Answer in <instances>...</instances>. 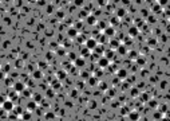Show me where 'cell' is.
Instances as JSON below:
<instances>
[{"label":"cell","instance_id":"obj_21","mask_svg":"<svg viewBox=\"0 0 170 121\" xmlns=\"http://www.w3.org/2000/svg\"><path fill=\"white\" fill-rule=\"evenodd\" d=\"M117 15H118V18H123V16L126 15V9L125 8H118L117 9Z\"/></svg>","mask_w":170,"mask_h":121},{"label":"cell","instance_id":"obj_32","mask_svg":"<svg viewBox=\"0 0 170 121\" xmlns=\"http://www.w3.org/2000/svg\"><path fill=\"white\" fill-rule=\"evenodd\" d=\"M158 4H159V5H162V7H168L169 0H158Z\"/></svg>","mask_w":170,"mask_h":121},{"label":"cell","instance_id":"obj_15","mask_svg":"<svg viewBox=\"0 0 170 121\" xmlns=\"http://www.w3.org/2000/svg\"><path fill=\"white\" fill-rule=\"evenodd\" d=\"M158 108V110H159V113H162V114H168V110H169V106L166 105V104H161V105H158L157 106Z\"/></svg>","mask_w":170,"mask_h":121},{"label":"cell","instance_id":"obj_28","mask_svg":"<svg viewBox=\"0 0 170 121\" xmlns=\"http://www.w3.org/2000/svg\"><path fill=\"white\" fill-rule=\"evenodd\" d=\"M46 120L47 121H55V114L54 113H47L46 114Z\"/></svg>","mask_w":170,"mask_h":121},{"label":"cell","instance_id":"obj_26","mask_svg":"<svg viewBox=\"0 0 170 121\" xmlns=\"http://www.w3.org/2000/svg\"><path fill=\"white\" fill-rule=\"evenodd\" d=\"M137 63H138L139 66H143V65L146 63V59H145V57H138V58H137Z\"/></svg>","mask_w":170,"mask_h":121},{"label":"cell","instance_id":"obj_36","mask_svg":"<svg viewBox=\"0 0 170 121\" xmlns=\"http://www.w3.org/2000/svg\"><path fill=\"white\" fill-rule=\"evenodd\" d=\"M162 116H163L162 113L157 112V113H154V120H161V119H162Z\"/></svg>","mask_w":170,"mask_h":121},{"label":"cell","instance_id":"obj_27","mask_svg":"<svg viewBox=\"0 0 170 121\" xmlns=\"http://www.w3.org/2000/svg\"><path fill=\"white\" fill-rule=\"evenodd\" d=\"M90 53H91V51L89 50V48H86V47H84L83 50H82V58H86V57H89V55H90Z\"/></svg>","mask_w":170,"mask_h":121},{"label":"cell","instance_id":"obj_29","mask_svg":"<svg viewBox=\"0 0 170 121\" xmlns=\"http://www.w3.org/2000/svg\"><path fill=\"white\" fill-rule=\"evenodd\" d=\"M32 98H34V101L36 104H39L42 101V94H34V96H32Z\"/></svg>","mask_w":170,"mask_h":121},{"label":"cell","instance_id":"obj_1","mask_svg":"<svg viewBox=\"0 0 170 121\" xmlns=\"http://www.w3.org/2000/svg\"><path fill=\"white\" fill-rule=\"evenodd\" d=\"M1 108H3V110H5L7 113H9V112L14 110L15 104H14V101H11V100H5L4 102L1 104Z\"/></svg>","mask_w":170,"mask_h":121},{"label":"cell","instance_id":"obj_2","mask_svg":"<svg viewBox=\"0 0 170 121\" xmlns=\"http://www.w3.org/2000/svg\"><path fill=\"white\" fill-rule=\"evenodd\" d=\"M97 44H98V42H97L95 38H89V39H86V42H84V47L89 48L90 51H93L94 48L97 47Z\"/></svg>","mask_w":170,"mask_h":121},{"label":"cell","instance_id":"obj_16","mask_svg":"<svg viewBox=\"0 0 170 121\" xmlns=\"http://www.w3.org/2000/svg\"><path fill=\"white\" fill-rule=\"evenodd\" d=\"M139 93H141V90L138 89V87H135V86H133V87H130V96L131 97H138L139 96Z\"/></svg>","mask_w":170,"mask_h":121},{"label":"cell","instance_id":"obj_8","mask_svg":"<svg viewBox=\"0 0 170 121\" xmlns=\"http://www.w3.org/2000/svg\"><path fill=\"white\" fill-rule=\"evenodd\" d=\"M117 71H118V73H117V77H118L119 80H126L127 76H129L126 69H121V70H117Z\"/></svg>","mask_w":170,"mask_h":121},{"label":"cell","instance_id":"obj_25","mask_svg":"<svg viewBox=\"0 0 170 121\" xmlns=\"http://www.w3.org/2000/svg\"><path fill=\"white\" fill-rule=\"evenodd\" d=\"M95 26H98V28H100V30H104L107 27V23L106 22H97Z\"/></svg>","mask_w":170,"mask_h":121},{"label":"cell","instance_id":"obj_40","mask_svg":"<svg viewBox=\"0 0 170 121\" xmlns=\"http://www.w3.org/2000/svg\"><path fill=\"white\" fill-rule=\"evenodd\" d=\"M161 121H169V117H168V116H165V117L162 116V119H161Z\"/></svg>","mask_w":170,"mask_h":121},{"label":"cell","instance_id":"obj_30","mask_svg":"<svg viewBox=\"0 0 170 121\" xmlns=\"http://www.w3.org/2000/svg\"><path fill=\"white\" fill-rule=\"evenodd\" d=\"M51 87H52V89H59V87H60V83H59V81H52V83H51Z\"/></svg>","mask_w":170,"mask_h":121},{"label":"cell","instance_id":"obj_20","mask_svg":"<svg viewBox=\"0 0 170 121\" xmlns=\"http://www.w3.org/2000/svg\"><path fill=\"white\" fill-rule=\"evenodd\" d=\"M103 76V73H102V69H95V71H94V77H95L97 78V80H98V78H100V77H102Z\"/></svg>","mask_w":170,"mask_h":121},{"label":"cell","instance_id":"obj_35","mask_svg":"<svg viewBox=\"0 0 170 121\" xmlns=\"http://www.w3.org/2000/svg\"><path fill=\"white\" fill-rule=\"evenodd\" d=\"M22 94L24 97H31V93H30V90H28V89H24V90L22 91Z\"/></svg>","mask_w":170,"mask_h":121},{"label":"cell","instance_id":"obj_34","mask_svg":"<svg viewBox=\"0 0 170 121\" xmlns=\"http://www.w3.org/2000/svg\"><path fill=\"white\" fill-rule=\"evenodd\" d=\"M147 44H149V46H155V44H157V40H155L154 38H150L149 40H147Z\"/></svg>","mask_w":170,"mask_h":121},{"label":"cell","instance_id":"obj_17","mask_svg":"<svg viewBox=\"0 0 170 121\" xmlns=\"http://www.w3.org/2000/svg\"><path fill=\"white\" fill-rule=\"evenodd\" d=\"M20 119H23L24 121H30L32 119V112H30V110H27V112H24V113H22V117Z\"/></svg>","mask_w":170,"mask_h":121},{"label":"cell","instance_id":"obj_24","mask_svg":"<svg viewBox=\"0 0 170 121\" xmlns=\"http://www.w3.org/2000/svg\"><path fill=\"white\" fill-rule=\"evenodd\" d=\"M32 77L36 78V80H39V78L43 77V73H42L40 70H36V71H34V73H32Z\"/></svg>","mask_w":170,"mask_h":121},{"label":"cell","instance_id":"obj_42","mask_svg":"<svg viewBox=\"0 0 170 121\" xmlns=\"http://www.w3.org/2000/svg\"><path fill=\"white\" fill-rule=\"evenodd\" d=\"M4 101H5V100H4V98H3V97H1V96H0V105H1V104H3V102H4Z\"/></svg>","mask_w":170,"mask_h":121},{"label":"cell","instance_id":"obj_6","mask_svg":"<svg viewBox=\"0 0 170 121\" xmlns=\"http://www.w3.org/2000/svg\"><path fill=\"white\" fill-rule=\"evenodd\" d=\"M24 89H25V83L22 82V81H18V82L14 83V90L16 91V93H22Z\"/></svg>","mask_w":170,"mask_h":121},{"label":"cell","instance_id":"obj_31","mask_svg":"<svg viewBox=\"0 0 170 121\" xmlns=\"http://www.w3.org/2000/svg\"><path fill=\"white\" fill-rule=\"evenodd\" d=\"M147 104H149V106H150V108H151V106H153V108H157V106H158V104H157V101H155V100H149V101H147Z\"/></svg>","mask_w":170,"mask_h":121},{"label":"cell","instance_id":"obj_39","mask_svg":"<svg viewBox=\"0 0 170 121\" xmlns=\"http://www.w3.org/2000/svg\"><path fill=\"white\" fill-rule=\"evenodd\" d=\"M74 1H75V4H76V5H82V4H83V0H74Z\"/></svg>","mask_w":170,"mask_h":121},{"label":"cell","instance_id":"obj_38","mask_svg":"<svg viewBox=\"0 0 170 121\" xmlns=\"http://www.w3.org/2000/svg\"><path fill=\"white\" fill-rule=\"evenodd\" d=\"M67 76V73H63V70H60L59 73H58V77L59 78H63V77H66Z\"/></svg>","mask_w":170,"mask_h":121},{"label":"cell","instance_id":"obj_37","mask_svg":"<svg viewBox=\"0 0 170 121\" xmlns=\"http://www.w3.org/2000/svg\"><path fill=\"white\" fill-rule=\"evenodd\" d=\"M80 76H82V78H84V80H89V78H90V74L89 73H80Z\"/></svg>","mask_w":170,"mask_h":121},{"label":"cell","instance_id":"obj_14","mask_svg":"<svg viewBox=\"0 0 170 121\" xmlns=\"http://www.w3.org/2000/svg\"><path fill=\"white\" fill-rule=\"evenodd\" d=\"M117 50H118V54H119V55H126L127 53H129V51H127V47H126L125 44H122V43L118 46V48H117Z\"/></svg>","mask_w":170,"mask_h":121},{"label":"cell","instance_id":"obj_3","mask_svg":"<svg viewBox=\"0 0 170 121\" xmlns=\"http://www.w3.org/2000/svg\"><path fill=\"white\" fill-rule=\"evenodd\" d=\"M97 62H98V66H99L100 69H106V67L110 66V61L107 59V58H104V57H100Z\"/></svg>","mask_w":170,"mask_h":121},{"label":"cell","instance_id":"obj_4","mask_svg":"<svg viewBox=\"0 0 170 121\" xmlns=\"http://www.w3.org/2000/svg\"><path fill=\"white\" fill-rule=\"evenodd\" d=\"M103 35L107 37V38H113L114 35H115V30H114L113 26H107V27L103 30Z\"/></svg>","mask_w":170,"mask_h":121},{"label":"cell","instance_id":"obj_9","mask_svg":"<svg viewBox=\"0 0 170 121\" xmlns=\"http://www.w3.org/2000/svg\"><path fill=\"white\" fill-rule=\"evenodd\" d=\"M86 22H87V24H90V26H95L97 24V22H98V18H95L94 15H87L86 16Z\"/></svg>","mask_w":170,"mask_h":121},{"label":"cell","instance_id":"obj_5","mask_svg":"<svg viewBox=\"0 0 170 121\" xmlns=\"http://www.w3.org/2000/svg\"><path fill=\"white\" fill-rule=\"evenodd\" d=\"M127 117H129L130 121H139L141 114H139V112H137V110H131V112L127 113Z\"/></svg>","mask_w":170,"mask_h":121},{"label":"cell","instance_id":"obj_45","mask_svg":"<svg viewBox=\"0 0 170 121\" xmlns=\"http://www.w3.org/2000/svg\"><path fill=\"white\" fill-rule=\"evenodd\" d=\"M16 121H24V120H23V119H20V117H19V119L16 120Z\"/></svg>","mask_w":170,"mask_h":121},{"label":"cell","instance_id":"obj_19","mask_svg":"<svg viewBox=\"0 0 170 121\" xmlns=\"http://www.w3.org/2000/svg\"><path fill=\"white\" fill-rule=\"evenodd\" d=\"M16 98H18V93H16L15 90L9 91V94H8V100H11V101H15Z\"/></svg>","mask_w":170,"mask_h":121},{"label":"cell","instance_id":"obj_23","mask_svg":"<svg viewBox=\"0 0 170 121\" xmlns=\"http://www.w3.org/2000/svg\"><path fill=\"white\" fill-rule=\"evenodd\" d=\"M87 82H89V85H90V86H95V85H97V82H98V80H97L95 77H90L89 80H87Z\"/></svg>","mask_w":170,"mask_h":121},{"label":"cell","instance_id":"obj_33","mask_svg":"<svg viewBox=\"0 0 170 121\" xmlns=\"http://www.w3.org/2000/svg\"><path fill=\"white\" fill-rule=\"evenodd\" d=\"M98 86H99L100 90H106L107 89V85L104 83V82H98Z\"/></svg>","mask_w":170,"mask_h":121},{"label":"cell","instance_id":"obj_41","mask_svg":"<svg viewBox=\"0 0 170 121\" xmlns=\"http://www.w3.org/2000/svg\"><path fill=\"white\" fill-rule=\"evenodd\" d=\"M47 93H48V94H47V96H48V97H52V96H54V94H52V90H48V91H47Z\"/></svg>","mask_w":170,"mask_h":121},{"label":"cell","instance_id":"obj_7","mask_svg":"<svg viewBox=\"0 0 170 121\" xmlns=\"http://www.w3.org/2000/svg\"><path fill=\"white\" fill-rule=\"evenodd\" d=\"M119 44V39H109V48H111V50H117Z\"/></svg>","mask_w":170,"mask_h":121},{"label":"cell","instance_id":"obj_44","mask_svg":"<svg viewBox=\"0 0 170 121\" xmlns=\"http://www.w3.org/2000/svg\"><path fill=\"white\" fill-rule=\"evenodd\" d=\"M3 78H4V74H3V73H0V80H3Z\"/></svg>","mask_w":170,"mask_h":121},{"label":"cell","instance_id":"obj_12","mask_svg":"<svg viewBox=\"0 0 170 121\" xmlns=\"http://www.w3.org/2000/svg\"><path fill=\"white\" fill-rule=\"evenodd\" d=\"M76 35H78V30L75 27H70L67 30V37L68 38H76Z\"/></svg>","mask_w":170,"mask_h":121},{"label":"cell","instance_id":"obj_22","mask_svg":"<svg viewBox=\"0 0 170 121\" xmlns=\"http://www.w3.org/2000/svg\"><path fill=\"white\" fill-rule=\"evenodd\" d=\"M75 39H76V42H78V43H84V42H86V37H84V35H76V38H75Z\"/></svg>","mask_w":170,"mask_h":121},{"label":"cell","instance_id":"obj_18","mask_svg":"<svg viewBox=\"0 0 170 121\" xmlns=\"http://www.w3.org/2000/svg\"><path fill=\"white\" fill-rule=\"evenodd\" d=\"M27 109L30 110V112H34V110H36V109H38V104L35 102V101H31V102L27 105Z\"/></svg>","mask_w":170,"mask_h":121},{"label":"cell","instance_id":"obj_11","mask_svg":"<svg viewBox=\"0 0 170 121\" xmlns=\"http://www.w3.org/2000/svg\"><path fill=\"white\" fill-rule=\"evenodd\" d=\"M138 34H139V28H138V27L133 26V27H130V28H129V35H130L131 38H135Z\"/></svg>","mask_w":170,"mask_h":121},{"label":"cell","instance_id":"obj_10","mask_svg":"<svg viewBox=\"0 0 170 121\" xmlns=\"http://www.w3.org/2000/svg\"><path fill=\"white\" fill-rule=\"evenodd\" d=\"M114 55H115V53H114V50H111V48H109V50H104V51H103V57H104V58H107L109 61L113 59Z\"/></svg>","mask_w":170,"mask_h":121},{"label":"cell","instance_id":"obj_13","mask_svg":"<svg viewBox=\"0 0 170 121\" xmlns=\"http://www.w3.org/2000/svg\"><path fill=\"white\" fill-rule=\"evenodd\" d=\"M84 65H86L84 58H76V59L74 61V66H76V67H83Z\"/></svg>","mask_w":170,"mask_h":121},{"label":"cell","instance_id":"obj_43","mask_svg":"<svg viewBox=\"0 0 170 121\" xmlns=\"http://www.w3.org/2000/svg\"><path fill=\"white\" fill-rule=\"evenodd\" d=\"M39 4L43 5V4H46V1H43V0H39Z\"/></svg>","mask_w":170,"mask_h":121}]
</instances>
